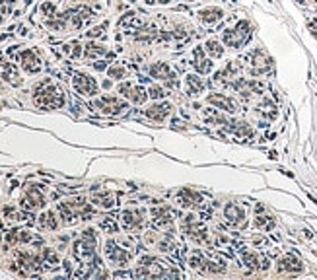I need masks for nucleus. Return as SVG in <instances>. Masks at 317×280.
<instances>
[{
	"label": "nucleus",
	"mask_w": 317,
	"mask_h": 280,
	"mask_svg": "<svg viewBox=\"0 0 317 280\" xmlns=\"http://www.w3.org/2000/svg\"><path fill=\"white\" fill-rule=\"evenodd\" d=\"M35 103L45 109H58L64 105V94L60 92V88H56L49 80H45L35 90Z\"/></svg>",
	"instance_id": "1"
},
{
	"label": "nucleus",
	"mask_w": 317,
	"mask_h": 280,
	"mask_svg": "<svg viewBox=\"0 0 317 280\" xmlns=\"http://www.w3.org/2000/svg\"><path fill=\"white\" fill-rule=\"evenodd\" d=\"M249 39H251V26H249V22H245V20L238 22V26L234 27V29H226V31L222 33V41H224V45H228L230 49L243 47Z\"/></svg>",
	"instance_id": "2"
},
{
	"label": "nucleus",
	"mask_w": 317,
	"mask_h": 280,
	"mask_svg": "<svg viewBox=\"0 0 317 280\" xmlns=\"http://www.w3.org/2000/svg\"><path fill=\"white\" fill-rule=\"evenodd\" d=\"M148 72H150L152 78L163 80L165 86H169V88H175V86H177V76H175V72H171V68H169L167 62H154V64L148 68Z\"/></svg>",
	"instance_id": "3"
},
{
	"label": "nucleus",
	"mask_w": 317,
	"mask_h": 280,
	"mask_svg": "<svg viewBox=\"0 0 317 280\" xmlns=\"http://www.w3.org/2000/svg\"><path fill=\"white\" fill-rule=\"evenodd\" d=\"M106 253L107 257L115 263V265H119V267H125L129 261H131V253L127 251V249H123L117 241H107V245H106Z\"/></svg>",
	"instance_id": "4"
},
{
	"label": "nucleus",
	"mask_w": 317,
	"mask_h": 280,
	"mask_svg": "<svg viewBox=\"0 0 317 280\" xmlns=\"http://www.w3.org/2000/svg\"><path fill=\"white\" fill-rule=\"evenodd\" d=\"M74 88L82 96H96L98 94V82L88 74H76L74 76Z\"/></svg>",
	"instance_id": "5"
},
{
	"label": "nucleus",
	"mask_w": 317,
	"mask_h": 280,
	"mask_svg": "<svg viewBox=\"0 0 317 280\" xmlns=\"http://www.w3.org/2000/svg\"><path fill=\"white\" fill-rule=\"evenodd\" d=\"M119 94H123L127 100H131V102L136 103V105L144 103L146 98H148V92H146L144 88L132 86V84H121V86H119Z\"/></svg>",
	"instance_id": "6"
},
{
	"label": "nucleus",
	"mask_w": 317,
	"mask_h": 280,
	"mask_svg": "<svg viewBox=\"0 0 317 280\" xmlns=\"http://www.w3.org/2000/svg\"><path fill=\"white\" fill-rule=\"evenodd\" d=\"M43 204H45V199H43L41 189L29 187L27 193L24 195V199H22V208H24V210H37V208H41Z\"/></svg>",
	"instance_id": "7"
},
{
	"label": "nucleus",
	"mask_w": 317,
	"mask_h": 280,
	"mask_svg": "<svg viewBox=\"0 0 317 280\" xmlns=\"http://www.w3.org/2000/svg\"><path fill=\"white\" fill-rule=\"evenodd\" d=\"M207 102L211 103L212 107L216 109H222V111H228V113H236L238 111V105L232 98H228L226 94H211L207 98Z\"/></svg>",
	"instance_id": "8"
},
{
	"label": "nucleus",
	"mask_w": 317,
	"mask_h": 280,
	"mask_svg": "<svg viewBox=\"0 0 317 280\" xmlns=\"http://www.w3.org/2000/svg\"><path fill=\"white\" fill-rule=\"evenodd\" d=\"M171 103L167 102H161V103H154L152 107H148L146 109V117H150L152 121H156V123H163L169 115H171Z\"/></svg>",
	"instance_id": "9"
},
{
	"label": "nucleus",
	"mask_w": 317,
	"mask_h": 280,
	"mask_svg": "<svg viewBox=\"0 0 317 280\" xmlns=\"http://www.w3.org/2000/svg\"><path fill=\"white\" fill-rule=\"evenodd\" d=\"M96 107H100L104 113H109V115H115V113H121L123 109H127V103L117 100V98H111V96H106L102 100L96 102Z\"/></svg>",
	"instance_id": "10"
},
{
	"label": "nucleus",
	"mask_w": 317,
	"mask_h": 280,
	"mask_svg": "<svg viewBox=\"0 0 317 280\" xmlns=\"http://www.w3.org/2000/svg\"><path fill=\"white\" fill-rule=\"evenodd\" d=\"M304 271V265L298 257L294 255H286L278 261V273H290V275H296V273H302Z\"/></svg>",
	"instance_id": "11"
},
{
	"label": "nucleus",
	"mask_w": 317,
	"mask_h": 280,
	"mask_svg": "<svg viewBox=\"0 0 317 280\" xmlns=\"http://www.w3.org/2000/svg\"><path fill=\"white\" fill-rule=\"evenodd\" d=\"M20 62H22V68L29 72V74H35V72H39L41 70V62H39V58H37V55L33 51H24L20 53Z\"/></svg>",
	"instance_id": "12"
},
{
	"label": "nucleus",
	"mask_w": 317,
	"mask_h": 280,
	"mask_svg": "<svg viewBox=\"0 0 317 280\" xmlns=\"http://www.w3.org/2000/svg\"><path fill=\"white\" fill-rule=\"evenodd\" d=\"M224 216H226V222L232 224V226H239L245 218V210L236 203H230L224 208Z\"/></svg>",
	"instance_id": "13"
},
{
	"label": "nucleus",
	"mask_w": 317,
	"mask_h": 280,
	"mask_svg": "<svg viewBox=\"0 0 317 280\" xmlns=\"http://www.w3.org/2000/svg\"><path fill=\"white\" fill-rule=\"evenodd\" d=\"M199 20L203 22V24H209V26H212V24H216V22H220L222 18H224V10L222 8H212V6H209V8H203V10H199Z\"/></svg>",
	"instance_id": "14"
},
{
	"label": "nucleus",
	"mask_w": 317,
	"mask_h": 280,
	"mask_svg": "<svg viewBox=\"0 0 317 280\" xmlns=\"http://www.w3.org/2000/svg\"><path fill=\"white\" fill-rule=\"evenodd\" d=\"M144 212L142 210H125L123 212V226L127 229H136L144 222Z\"/></svg>",
	"instance_id": "15"
},
{
	"label": "nucleus",
	"mask_w": 317,
	"mask_h": 280,
	"mask_svg": "<svg viewBox=\"0 0 317 280\" xmlns=\"http://www.w3.org/2000/svg\"><path fill=\"white\" fill-rule=\"evenodd\" d=\"M193 55H195V68H197V72L199 74H209L212 70V58L205 56V49L197 47Z\"/></svg>",
	"instance_id": "16"
},
{
	"label": "nucleus",
	"mask_w": 317,
	"mask_h": 280,
	"mask_svg": "<svg viewBox=\"0 0 317 280\" xmlns=\"http://www.w3.org/2000/svg\"><path fill=\"white\" fill-rule=\"evenodd\" d=\"M185 86H187V94H189V96H199V94L205 90V82H203V78L197 76V74H187Z\"/></svg>",
	"instance_id": "17"
},
{
	"label": "nucleus",
	"mask_w": 317,
	"mask_h": 280,
	"mask_svg": "<svg viewBox=\"0 0 317 280\" xmlns=\"http://www.w3.org/2000/svg\"><path fill=\"white\" fill-rule=\"evenodd\" d=\"M152 222H154V226L156 228H165V226H169L171 224V214H169V210H165V208H154L152 210Z\"/></svg>",
	"instance_id": "18"
},
{
	"label": "nucleus",
	"mask_w": 317,
	"mask_h": 280,
	"mask_svg": "<svg viewBox=\"0 0 317 280\" xmlns=\"http://www.w3.org/2000/svg\"><path fill=\"white\" fill-rule=\"evenodd\" d=\"M0 68H2V76L6 82H10L12 86H20V74H18V70H16V66L14 64H10V62H6V64H0Z\"/></svg>",
	"instance_id": "19"
},
{
	"label": "nucleus",
	"mask_w": 317,
	"mask_h": 280,
	"mask_svg": "<svg viewBox=\"0 0 317 280\" xmlns=\"http://www.w3.org/2000/svg\"><path fill=\"white\" fill-rule=\"evenodd\" d=\"M205 51L209 53L211 58H220V56H224V47H222V43H220L218 39H209V41L205 43Z\"/></svg>",
	"instance_id": "20"
},
{
	"label": "nucleus",
	"mask_w": 317,
	"mask_h": 280,
	"mask_svg": "<svg viewBox=\"0 0 317 280\" xmlns=\"http://www.w3.org/2000/svg\"><path fill=\"white\" fill-rule=\"evenodd\" d=\"M94 203L98 206H104V208H111L115 204V195L111 191H102V193H96L94 195Z\"/></svg>",
	"instance_id": "21"
},
{
	"label": "nucleus",
	"mask_w": 317,
	"mask_h": 280,
	"mask_svg": "<svg viewBox=\"0 0 317 280\" xmlns=\"http://www.w3.org/2000/svg\"><path fill=\"white\" fill-rule=\"evenodd\" d=\"M199 201H201L199 193H195V191H191V189H183V191L179 193V204H183V206L197 204Z\"/></svg>",
	"instance_id": "22"
},
{
	"label": "nucleus",
	"mask_w": 317,
	"mask_h": 280,
	"mask_svg": "<svg viewBox=\"0 0 317 280\" xmlns=\"http://www.w3.org/2000/svg\"><path fill=\"white\" fill-rule=\"evenodd\" d=\"M106 47L104 45H98V43H88L86 49H84V56L86 58H96V56H102L106 55Z\"/></svg>",
	"instance_id": "23"
},
{
	"label": "nucleus",
	"mask_w": 317,
	"mask_h": 280,
	"mask_svg": "<svg viewBox=\"0 0 317 280\" xmlns=\"http://www.w3.org/2000/svg\"><path fill=\"white\" fill-rule=\"evenodd\" d=\"M39 228L41 229H54L56 228V218H54L53 212H45V214L39 218Z\"/></svg>",
	"instance_id": "24"
},
{
	"label": "nucleus",
	"mask_w": 317,
	"mask_h": 280,
	"mask_svg": "<svg viewBox=\"0 0 317 280\" xmlns=\"http://www.w3.org/2000/svg\"><path fill=\"white\" fill-rule=\"evenodd\" d=\"M41 259H43V263H45L47 267H58V255L54 253L53 249H49V247L43 249Z\"/></svg>",
	"instance_id": "25"
},
{
	"label": "nucleus",
	"mask_w": 317,
	"mask_h": 280,
	"mask_svg": "<svg viewBox=\"0 0 317 280\" xmlns=\"http://www.w3.org/2000/svg\"><path fill=\"white\" fill-rule=\"evenodd\" d=\"M100 228L104 229L106 233H117V231H119V224L115 222V218L107 216V218H104V220L100 222Z\"/></svg>",
	"instance_id": "26"
},
{
	"label": "nucleus",
	"mask_w": 317,
	"mask_h": 280,
	"mask_svg": "<svg viewBox=\"0 0 317 280\" xmlns=\"http://www.w3.org/2000/svg\"><path fill=\"white\" fill-rule=\"evenodd\" d=\"M253 224H255V228H259V229H270V228H274V220H272L270 216H257Z\"/></svg>",
	"instance_id": "27"
},
{
	"label": "nucleus",
	"mask_w": 317,
	"mask_h": 280,
	"mask_svg": "<svg viewBox=\"0 0 317 280\" xmlns=\"http://www.w3.org/2000/svg\"><path fill=\"white\" fill-rule=\"evenodd\" d=\"M243 265H247L249 269H257L259 267V257L255 253H243Z\"/></svg>",
	"instance_id": "28"
},
{
	"label": "nucleus",
	"mask_w": 317,
	"mask_h": 280,
	"mask_svg": "<svg viewBox=\"0 0 317 280\" xmlns=\"http://www.w3.org/2000/svg\"><path fill=\"white\" fill-rule=\"evenodd\" d=\"M163 96H165V90H163V88H159V86H150V88H148V98L161 100Z\"/></svg>",
	"instance_id": "29"
},
{
	"label": "nucleus",
	"mask_w": 317,
	"mask_h": 280,
	"mask_svg": "<svg viewBox=\"0 0 317 280\" xmlns=\"http://www.w3.org/2000/svg\"><path fill=\"white\" fill-rule=\"evenodd\" d=\"M107 74H109V78H113V80H121V78L125 76V68L123 66H111L109 70H107Z\"/></svg>",
	"instance_id": "30"
},
{
	"label": "nucleus",
	"mask_w": 317,
	"mask_h": 280,
	"mask_svg": "<svg viewBox=\"0 0 317 280\" xmlns=\"http://www.w3.org/2000/svg\"><path fill=\"white\" fill-rule=\"evenodd\" d=\"M189 265H191L193 269H203V265H205V259H203V255H201V253H193V255H191V259H189Z\"/></svg>",
	"instance_id": "31"
},
{
	"label": "nucleus",
	"mask_w": 317,
	"mask_h": 280,
	"mask_svg": "<svg viewBox=\"0 0 317 280\" xmlns=\"http://www.w3.org/2000/svg\"><path fill=\"white\" fill-rule=\"evenodd\" d=\"M54 10H56V8H54L53 2H45V4L41 6V12H43L45 16H49V18H51V16H54Z\"/></svg>",
	"instance_id": "32"
},
{
	"label": "nucleus",
	"mask_w": 317,
	"mask_h": 280,
	"mask_svg": "<svg viewBox=\"0 0 317 280\" xmlns=\"http://www.w3.org/2000/svg\"><path fill=\"white\" fill-rule=\"evenodd\" d=\"M66 53H70L72 56H80L82 55V47L78 43H72V45H66Z\"/></svg>",
	"instance_id": "33"
},
{
	"label": "nucleus",
	"mask_w": 317,
	"mask_h": 280,
	"mask_svg": "<svg viewBox=\"0 0 317 280\" xmlns=\"http://www.w3.org/2000/svg\"><path fill=\"white\" fill-rule=\"evenodd\" d=\"M104 29H106V26L94 27L92 31H88V37H98V35H102V33H104Z\"/></svg>",
	"instance_id": "34"
},
{
	"label": "nucleus",
	"mask_w": 317,
	"mask_h": 280,
	"mask_svg": "<svg viewBox=\"0 0 317 280\" xmlns=\"http://www.w3.org/2000/svg\"><path fill=\"white\" fill-rule=\"evenodd\" d=\"M308 27H310V31H312V35L317 39V20H312L310 24H308Z\"/></svg>",
	"instance_id": "35"
},
{
	"label": "nucleus",
	"mask_w": 317,
	"mask_h": 280,
	"mask_svg": "<svg viewBox=\"0 0 317 280\" xmlns=\"http://www.w3.org/2000/svg\"><path fill=\"white\" fill-rule=\"evenodd\" d=\"M94 66H96V70H106V68H107L106 60H98V62H96Z\"/></svg>",
	"instance_id": "36"
},
{
	"label": "nucleus",
	"mask_w": 317,
	"mask_h": 280,
	"mask_svg": "<svg viewBox=\"0 0 317 280\" xmlns=\"http://www.w3.org/2000/svg\"><path fill=\"white\" fill-rule=\"evenodd\" d=\"M144 2H146V4H154L156 0H144Z\"/></svg>",
	"instance_id": "37"
},
{
	"label": "nucleus",
	"mask_w": 317,
	"mask_h": 280,
	"mask_svg": "<svg viewBox=\"0 0 317 280\" xmlns=\"http://www.w3.org/2000/svg\"><path fill=\"white\" fill-rule=\"evenodd\" d=\"M158 2H161V4H169V0H158Z\"/></svg>",
	"instance_id": "38"
},
{
	"label": "nucleus",
	"mask_w": 317,
	"mask_h": 280,
	"mask_svg": "<svg viewBox=\"0 0 317 280\" xmlns=\"http://www.w3.org/2000/svg\"><path fill=\"white\" fill-rule=\"evenodd\" d=\"M189 2H193V0H189Z\"/></svg>",
	"instance_id": "39"
}]
</instances>
